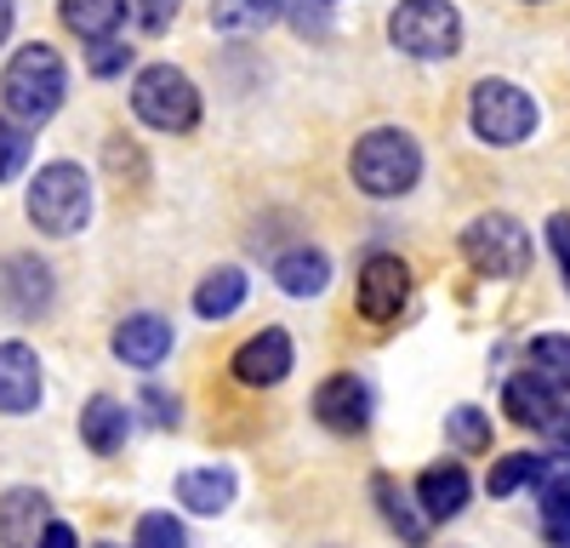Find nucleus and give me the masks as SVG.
<instances>
[{
    "label": "nucleus",
    "instance_id": "nucleus-1",
    "mask_svg": "<svg viewBox=\"0 0 570 548\" xmlns=\"http://www.w3.org/2000/svg\"><path fill=\"white\" fill-rule=\"evenodd\" d=\"M63 91H69V69L46 40L18 46V58L0 75V104H7V120L18 126H46L63 109Z\"/></svg>",
    "mask_w": 570,
    "mask_h": 548
},
{
    "label": "nucleus",
    "instance_id": "nucleus-2",
    "mask_svg": "<svg viewBox=\"0 0 570 548\" xmlns=\"http://www.w3.org/2000/svg\"><path fill=\"white\" fill-rule=\"evenodd\" d=\"M354 183L371 195V200H400L416 189V177H422V149H416V137L400 131V126H376L365 131L360 144H354Z\"/></svg>",
    "mask_w": 570,
    "mask_h": 548
},
{
    "label": "nucleus",
    "instance_id": "nucleus-3",
    "mask_svg": "<svg viewBox=\"0 0 570 548\" xmlns=\"http://www.w3.org/2000/svg\"><path fill=\"white\" fill-rule=\"evenodd\" d=\"M23 212H29V223L40 228V235H52V241L80 235V228L91 223V177H86L75 160H52V166H40V172H35V183H29Z\"/></svg>",
    "mask_w": 570,
    "mask_h": 548
},
{
    "label": "nucleus",
    "instance_id": "nucleus-4",
    "mask_svg": "<svg viewBox=\"0 0 570 548\" xmlns=\"http://www.w3.org/2000/svg\"><path fill=\"white\" fill-rule=\"evenodd\" d=\"M131 115L155 131H195L200 126V86L177 63H149L131 80Z\"/></svg>",
    "mask_w": 570,
    "mask_h": 548
},
{
    "label": "nucleus",
    "instance_id": "nucleus-5",
    "mask_svg": "<svg viewBox=\"0 0 570 548\" xmlns=\"http://www.w3.org/2000/svg\"><path fill=\"white\" fill-rule=\"evenodd\" d=\"M462 257H468L473 274H485V281H519V274L531 268V235L519 217L485 212L462 228Z\"/></svg>",
    "mask_w": 570,
    "mask_h": 548
},
{
    "label": "nucleus",
    "instance_id": "nucleus-6",
    "mask_svg": "<svg viewBox=\"0 0 570 548\" xmlns=\"http://www.w3.org/2000/svg\"><path fill=\"white\" fill-rule=\"evenodd\" d=\"M389 40L405 58H422V63L451 58L462 46V12L451 0H400L389 12Z\"/></svg>",
    "mask_w": 570,
    "mask_h": 548
},
{
    "label": "nucleus",
    "instance_id": "nucleus-7",
    "mask_svg": "<svg viewBox=\"0 0 570 548\" xmlns=\"http://www.w3.org/2000/svg\"><path fill=\"white\" fill-rule=\"evenodd\" d=\"M468 120H473V137L491 149L525 144L537 131V98L513 80H480L473 86V104H468Z\"/></svg>",
    "mask_w": 570,
    "mask_h": 548
},
{
    "label": "nucleus",
    "instance_id": "nucleus-8",
    "mask_svg": "<svg viewBox=\"0 0 570 548\" xmlns=\"http://www.w3.org/2000/svg\"><path fill=\"white\" fill-rule=\"evenodd\" d=\"M405 303H411V268L394 252L365 257V268H360V314L376 320V326H389V320H400Z\"/></svg>",
    "mask_w": 570,
    "mask_h": 548
},
{
    "label": "nucleus",
    "instance_id": "nucleus-9",
    "mask_svg": "<svg viewBox=\"0 0 570 548\" xmlns=\"http://www.w3.org/2000/svg\"><path fill=\"white\" fill-rule=\"evenodd\" d=\"M52 297H58V281L35 252H18L0 263V303H7L18 320H40L52 314Z\"/></svg>",
    "mask_w": 570,
    "mask_h": 548
},
{
    "label": "nucleus",
    "instance_id": "nucleus-10",
    "mask_svg": "<svg viewBox=\"0 0 570 548\" xmlns=\"http://www.w3.org/2000/svg\"><path fill=\"white\" fill-rule=\"evenodd\" d=\"M314 418L331 429V434H365L371 423V383L354 378V372H337L314 389Z\"/></svg>",
    "mask_w": 570,
    "mask_h": 548
},
{
    "label": "nucleus",
    "instance_id": "nucleus-11",
    "mask_svg": "<svg viewBox=\"0 0 570 548\" xmlns=\"http://www.w3.org/2000/svg\"><path fill=\"white\" fill-rule=\"evenodd\" d=\"M292 360H297L292 337H285L279 326H268V332H257V337H246L240 349H234V378H240L246 389H274V383L292 378Z\"/></svg>",
    "mask_w": 570,
    "mask_h": 548
},
{
    "label": "nucleus",
    "instance_id": "nucleus-12",
    "mask_svg": "<svg viewBox=\"0 0 570 548\" xmlns=\"http://www.w3.org/2000/svg\"><path fill=\"white\" fill-rule=\"evenodd\" d=\"M46 383H40V354L29 343H0V418H29L40 405Z\"/></svg>",
    "mask_w": 570,
    "mask_h": 548
},
{
    "label": "nucleus",
    "instance_id": "nucleus-13",
    "mask_svg": "<svg viewBox=\"0 0 570 548\" xmlns=\"http://www.w3.org/2000/svg\"><path fill=\"white\" fill-rule=\"evenodd\" d=\"M171 343H177V332H171V320H160V314H126L115 326V337H109L115 360L137 365V372H155V365L171 354Z\"/></svg>",
    "mask_w": 570,
    "mask_h": 548
},
{
    "label": "nucleus",
    "instance_id": "nucleus-14",
    "mask_svg": "<svg viewBox=\"0 0 570 548\" xmlns=\"http://www.w3.org/2000/svg\"><path fill=\"white\" fill-rule=\"evenodd\" d=\"M46 520H52V502L35 486H12L0 491V548H35Z\"/></svg>",
    "mask_w": 570,
    "mask_h": 548
},
{
    "label": "nucleus",
    "instance_id": "nucleus-15",
    "mask_svg": "<svg viewBox=\"0 0 570 548\" xmlns=\"http://www.w3.org/2000/svg\"><path fill=\"white\" fill-rule=\"evenodd\" d=\"M468 497H473V480H468L462 463H434L416 480V502H422L428 520H456L468 509Z\"/></svg>",
    "mask_w": 570,
    "mask_h": 548
},
{
    "label": "nucleus",
    "instance_id": "nucleus-16",
    "mask_svg": "<svg viewBox=\"0 0 570 548\" xmlns=\"http://www.w3.org/2000/svg\"><path fill=\"white\" fill-rule=\"evenodd\" d=\"M502 405H508V418H513V423H525V429H559V423H564V411H570V405H564L548 383H537L531 372H525V378H508Z\"/></svg>",
    "mask_w": 570,
    "mask_h": 548
},
{
    "label": "nucleus",
    "instance_id": "nucleus-17",
    "mask_svg": "<svg viewBox=\"0 0 570 548\" xmlns=\"http://www.w3.org/2000/svg\"><path fill=\"white\" fill-rule=\"evenodd\" d=\"M126 434H131V411H126L115 394H91V400L80 405V440H86V451L115 457V451L126 446Z\"/></svg>",
    "mask_w": 570,
    "mask_h": 548
},
{
    "label": "nucleus",
    "instance_id": "nucleus-18",
    "mask_svg": "<svg viewBox=\"0 0 570 548\" xmlns=\"http://www.w3.org/2000/svg\"><path fill=\"white\" fill-rule=\"evenodd\" d=\"M177 502L188 515H223L234 502V469H183L177 474Z\"/></svg>",
    "mask_w": 570,
    "mask_h": 548
},
{
    "label": "nucleus",
    "instance_id": "nucleus-19",
    "mask_svg": "<svg viewBox=\"0 0 570 548\" xmlns=\"http://www.w3.org/2000/svg\"><path fill=\"white\" fill-rule=\"evenodd\" d=\"M537 486H542V497H537L542 537L553 548H570V463H548Z\"/></svg>",
    "mask_w": 570,
    "mask_h": 548
},
{
    "label": "nucleus",
    "instance_id": "nucleus-20",
    "mask_svg": "<svg viewBox=\"0 0 570 548\" xmlns=\"http://www.w3.org/2000/svg\"><path fill=\"white\" fill-rule=\"evenodd\" d=\"M371 497H376V509H383L389 531H400V542H405V548H422V542H428V526H434V520H428V515L416 509V502H411L389 474H376V480H371Z\"/></svg>",
    "mask_w": 570,
    "mask_h": 548
},
{
    "label": "nucleus",
    "instance_id": "nucleus-21",
    "mask_svg": "<svg viewBox=\"0 0 570 548\" xmlns=\"http://www.w3.org/2000/svg\"><path fill=\"white\" fill-rule=\"evenodd\" d=\"M274 286L279 292H292V297H320L331 286V257L314 252V246H297V252H285L274 263Z\"/></svg>",
    "mask_w": 570,
    "mask_h": 548
},
{
    "label": "nucleus",
    "instance_id": "nucleus-22",
    "mask_svg": "<svg viewBox=\"0 0 570 548\" xmlns=\"http://www.w3.org/2000/svg\"><path fill=\"white\" fill-rule=\"evenodd\" d=\"M58 18L69 35H80L91 46V40H109L126 23V0H58Z\"/></svg>",
    "mask_w": 570,
    "mask_h": 548
},
{
    "label": "nucleus",
    "instance_id": "nucleus-23",
    "mask_svg": "<svg viewBox=\"0 0 570 548\" xmlns=\"http://www.w3.org/2000/svg\"><path fill=\"white\" fill-rule=\"evenodd\" d=\"M240 303H246V274L240 268H212L195 286V314L200 320H228Z\"/></svg>",
    "mask_w": 570,
    "mask_h": 548
},
{
    "label": "nucleus",
    "instance_id": "nucleus-24",
    "mask_svg": "<svg viewBox=\"0 0 570 548\" xmlns=\"http://www.w3.org/2000/svg\"><path fill=\"white\" fill-rule=\"evenodd\" d=\"M525 354H531V378L548 383V389L570 405V337H564V332H548V337H537Z\"/></svg>",
    "mask_w": 570,
    "mask_h": 548
},
{
    "label": "nucleus",
    "instance_id": "nucleus-25",
    "mask_svg": "<svg viewBox=\"0 0 570 548\" xmlns=\"http://www.w3.org/2000/svg\"><path fill=\"white\" fill-rule=\"evenodd\" d=\"M279 0H212V29L223 35H252V29H268L279 23Z\"/></svg>",
    "mask_w": 570,
    "mask_h": 548
},
{
    "label": "nucleus",
    "instance_id": "nucleus-26",
    "mask_svg": "<svg viewBox=\"0 0 570 548\" xmlns=\"http://www.w3.org/2000/svg\"><path fill=\"white\" fill-rule=\"evenodd\" d=\"M542 469H548V457H537V451H508V457H497V469L485 474V491H491V497H513L519 486H537Z\"/></svg>",
    "mask_w": 570,
    "mask_h": 548
},
{
    "label": "nucleus",
    "instance_id": "nucleus-27",
    "mask_svg": "<svg viewBox=\"0 0 570 548\" xmlns=\"http://www.w3.org/2000/svg\"><path fill=\"white\" fill-rule=\"evenodd\" d=\"M131 548H188V531H183V520L177 515H142L137 520V531H131Z\"/></svg>",
    "mask_w": 570,
    "mask_h": 548
},
{
    "label": "nucleus",
    "instance_id": "nucleus-28",
    "mask_svg": "<svg viewBox=\"0 0 570 548\" xmlns=\"http://www.w3.org/2000/svg\"><path fill=\"white\" fill-rule=\"evenodd\" d=\"M445 434L462 446V451H485L491 446V418L480 405H456L451 418H445Z\"/></svg>",
    "mask_w": 570,
    "mask_h": 548
},
{
    "label": "nucleus",
    "instance_id": "nucleus-29",
    "mask_svg": "<svg viewBox=\"0 0 570 548\" xmlns=\"http://www.w3.org/2000/svg\"><path fill=\"white\" fill-rule=\"evenodd\" d=\"M23 166H29V126H18V120L0 115V183L18 177Z\"/></svg>",
    "mask_w": 570,
    "mask_h": 548
},
{
    "label": "nucleus",
    "instance_id": "nucleus-30",
    "mask_svg": "<svg viewBox=\"0 0 570 548\" xmlns=\"http://www.w3.org/2000/svg\"><path fill=\"white\" fill-rule=\"evenodd\" d=\"M126 63H131V46H120L115 35H109V40H91V75L109 80V75H120Z\"/></svg>",
    "mask_w": 570,
    "mask_h": 548
},
{
    "label": "nucleus",
    "instance_id": "nucleus-31",
    "mask_svg": "<svg viewBox=\"0 0 570 548\" xmlns=\"http://www.w3.org/2000/svg\"><path fill=\"white\" fill-rule=\"evenodd\" d=\"M548 246H553V257H559V268H564V292H570V217H564V212L548 217Z\"/></svg>",
    "mask_w": 570,
    "mask_h": 548
},
{
    "label": "nucleus",
    "instance_id": "nucleus-32",
    "mask_svg": "<svg viewBox=\"0 0 570 548\" xmlns=\"http://www.w3.org/2000/svg\"><path fill=\"white\" fill-rule=\"evenodd\" d=\"M177 7H183V0H137V18H142V29H149V35H160L177 18Z\"/></svg>",
    "mask_w": 570,
    "mask_h": 548
},
{
    "label": "nucleus",
    "instance_id": "nucleus-33",
    "mask_svg": "<svg viewBox=\"0 0 570 548\" xmlns=\"http://www.w3.org/2000/svg\"><path fill=\"white\" fill-rule=\"evenodd\" d=\"M142 405L155 411V423H160V429H177V400H171L166 389H155V383H149V389H142Z\"/></svg>",
    "mask_w": 570,
    "mask_h": 548
},
{
    "label": "nucleus",
    "instance_id": "nucleus-34",
    "mask_svg": "<svg viewBox=\"0 0 570 548\" xmlns=\"http://www.w3.org/2000/svg\"><path fill=\"white\" fill-rule=\"evenodd\" d=\"M35 548H80V537H75V526H63V520H46V531H40Z\"/></svg>",
    "mask_w": 570,
    "mask_h": 548
},
{
    "label": "nucleus",
    "instance_id": "nucleus-35",
    "mask_svg": "<svg viewBox=\"0 0 570 548\" xmlns=\"http://www.w3.org/2000/svg\"><path fill=\"white\" fill-rule=\"evenodd\" d=\"M12 18H18V7H12V0H0V46H7V35H12Z\"/></svg>",
    "mask_w": 570,
    "mask_h": 548
},
{
    "label": "nucleus",
    "instance_id": "nucleus-36",
    "mask_svg": "<svg viewBox=\"0 0 570 548\" xmlns=\"http://www.w3.org/2000/svg\"><path fill=\"white\" fill-rule=\"evenodd\" d=\"M104 548H115V542H104Z\"/></svg>",
    "mask_w": 570,
    "mask_h": 548
}]
</instances>
